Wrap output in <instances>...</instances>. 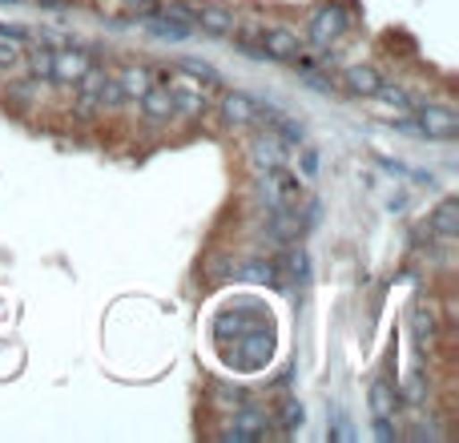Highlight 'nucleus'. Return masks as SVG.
Wrapping results in <instances>:
<instances>
[{"instance_id":"423d86ee","label":"nucleus","mask_w":459,"mask_h":443,"mask_svg":"<svg viewBox=\"0 0 459 443\" xmlns=\"http://www.w3.org/2000/svg\"><path fill=\"white\" fill-rule=\"evenodd\" d=\"M234 346H238V351H234L230 359H238V367H262V362L270 359V351H274L270 327H266V322H258V327H250Z\"/></svg>"},{"instance_id":"4468645a","label":"nucleus","mask_w":459,"mask_h":443,"mask_svg":"<svg viewBox=\"0 0 459 443\" xmlns=\"http://www.w3.org/2000/svg\"><path fill=\"white\" fill-rule=\"evenodd\" d=\"M343 81H346V93H354V97H375L378 85H383V77H378L370 64H351V69L343 72Z\"/></svg>"},{"instance_id":"39448f33","label":"nucleus","mask_w":459,"mask_h":443,"mask_svg":"<svg viewBox=\"0 0 459 443\" xmlns=\"http://www.w3.org/2000/svg\"><path fill=\"white\" fill-rule=\"evenodd\" d=\"M89 69H93V56H89L85 48H53L48 81H53V85H77Z\"/></svg>"},{"instance_id":"f8f14e48","label":"nucleus","mask_w":459,"mask_h":443,"mask_svg":"<svg viewBox=\"0 0 459 443\" xmlns=\"http://www.w3.org/2000/svg\"><path fill=\"white\" fill-rule=\"evenodd\" d=\"M141 113H145V121H169V113H174V89H169V81H153L145 89Z\"/></svg>"},{"instance_id":"a211bd4d","label":"nucleus","mask_w":459,"mask_h":443,"mask_svg":"<svg viewBox=\"0 0 459 443\" xmlns=\"http://www.w3.org/2000/svg\"><path fill=\"white\" fill-rule=\"evenodd\" d=\"M206 105L209 101L201 89H174V113H182V117H201Z\"/></svg>"},{"instance_id":"20e7f679","label":"nucleus","mask_w":459,"mask_h":443,"mask_svg":"<svg viewBox=\"0 0 459 443\" xmlns=\"http://www.w3.org/2000/svg\"><path fill=\"white\" fill-rule=\"evenodd\" d=\"M266 431H270V419H266L258 407H246V403H242V407L234 411L230 427L222 431V439H230V443H258V439H270Z\"/></svg>"},{"instance_id":"f3484780","label":"nucleus","mask_w":459,"mask_h":443,"mask_svg":"<svg viewBox=\"0 0 459 443\" xmlns=\"http://www.w3.org/2000/svg\"><path fill=\"white\" fill-rule=\"evenodd\" d=\"M306 423V407L298 399H282L278 403V415H274V423L270 427H278V431H298V427Z\"/></svg>"},{"instance_id":"b1692460","label":"nucleus","mask_w":459,"mask_h":443,"mask_svg":"<svg viewBox=\"0 0 459 443\" xmlns=\"http://www.w3.org/2000/svg\"><path fill=\"white\" fill-rule=\"evenodd\" d=\"M157 13L166 16V21H177L185 24V29H193V13H198V4H185V0H169V4H157ZM198 32V29H193Z\"/></svg>"},{"instance_id":"9b49d317","label":"nucleus","mask_w":459,"mask_h":443,"mask_svg":"<svg viewBox=\"0 0 459 443\" xmlns=\"http://www.w3.org/2000/svg\"><path fill=\"white\" fill-rule=\"evenodd\" d=\"M427 234H435L439 242H455L459 238V201L455 198L439 201V206L431 209V217H427Z\"/></svg>"},{"instance_id":"6ab92c4d","label":"nucleus","mask_w":459,"mask_h":443,"mask_svg":"<svg viewBox=\"0 0 459 443\" xmlns=\"http://www.w3.org/2000/svg\"><path fill=\"white\" fill-rule=\"evenodd\" d=\"M278 270L290 274V286H306V282H310V258H306V250L298 246V250H290V254L282 258Z\"/></svg>"},{"instance_id":"aec40b11","label":"nucleus","mask_w":459,"mask_h":443,"mask_svg":"<svg viewBox=\"0 0 459 443\" xmlns=\"http://www.w3.org/2000/svg\"><path fill=\"white\" fill-rule=\"evenodd\" d=\"M145 29H149L157 40H185V37H193V29H185V24H177V21H166L161 13L145 16Z\"/></svg>"},{"instance_id":"2eb2a0df","label":"nucleus","mask_w":459,"mask_h":443,"mask_svg":"<svg viewBox=\"0 0 459 443\" xmlns=\"http://www.w3.org/2000/svg\"><path fill=\"white\" fill-rule=\"evenodd\" d=\"M435 330H439V327H435V311H431V306H427V302L411 306V335H415V343L427 346L435 338Z\"/></svg>"},{"instance_id":"a878e982","label":"nucleus","mask_w":459,"mask_h":443,"mask_svg":"<svg viewBox=\"0 0 459 443\" xmlns=\"http://www.w3.org/2000/svg\"><path fill=\"white\" fill-rule=\"evenodd\" d=\"M29 64H32V81H48V69H53V48H32Z\"/></svg>"},{"instance_id":"c85d7f7f","label":"nucleus","mask_w":459,"mask_h":443,"mask_svg":"<svg viewBox=\"0 0 459 443\" xmlns=\"http://www.w3.org/2000/svg\"><path fill=\"white\" fill-rule=\"evenodd\" d=\"M375 439H395V423H391V415H375Z\"/></svg>"},{"instance_id":"1a4fd4ad","label":"nucleus","mask_w":459,"mask_h":443,"mask_svg":"<svg viewBox=\"0 0 459 443\" xmlns=\"http://www.w3.org/2000/svg\"><path fill=\"white\" fill-rule=\"evenodd\" d=\"M258 45H262L266 61H294V56L302 53V40H298L290 29H266V32H258Z\"/></svg>"},{"instance_id":"bb28decb","label":"nucleus","mask_w":459,"mask_h":443,"mask_svg":"<svg viewBox=\"0 0 459 443\" xmlns=\"http://www.w3.org/2000/svg\"><path fill=\"white\" fill-rule=\"evenodd\" d=\"M16 61H21V48H16V40L0 37V69H13Z\"/></svg>"},{"instance_id":"5701e85b","label":"nucleus","mask_w":459,"mask_h":443,"mask_svg":"<svg viewBox=\"0 0 459 443\" xmlns=\"http://www.w3.org/2000/svg\"><path fill=\"white\" fill-rule=\"evenodd\" d=\"M153 72L149 69H141V64H137V69H125V72H121V93H125V101H129V97H141L145 93V89H149L153 85Z\"/></svg>"},{"instance_id":"ddd939ff","label":"nucleus","mask_w":459,"mask_h":443,"mask_svg":"<svg viewBox=\"0 0 459 443\" xmlns=\"http://www.w3.org/2000/svg\"><path fill=\"white\" fill-rule=\"evenodd\" d=\"M250 158H254L258 169H274V166H286V145L278 141V137L270 133V129H262V133L250 141Z\"/></svg>"},{"instance_id":"c756f323","label":"nucleus","mask_w":459,"mask_h":443,"mask_svg":"<svg viewBox=\"0 0 459 443\" xmlns=\"http://www.w3.org/2000/svg\"><path fill=\"white\" fill-rule=\"evenodd\" d=\"M302 169H306V177L319 174V153H314V149H306V153H302Z\"/></svg>"},{"instance_id":"dca6fc26","label":"nucleus","mask_w":459,"mask_h":443,"mask_svg":"<svg viewBox=\"0 0 459 443\" xmlns=\"http://www.w3.org/2000/svg\"><path fill=\"white\" fill-rule=\"evenodd\" d=\"M395 407H399V391L387 379L370 383V415H395Z\"/></svg>"},{"instance_id":"0eeeda50","label":"nucleus","mask_w":459,"mask_h":443,"mask_svg":"<svg viewBox=\"0 0 459 443\" xmlns=\"http://www.w3.org/2000/svg\"><path fill=\"white\" fill-rule=\"evenodd\" d=\"M254 125L270 129V133L278 137L282 145H302V125H298L290 113L274 109V105H258V121H254Z\"/></svg>"},{"instance_id":"7ed1b4c3","label":"nucleus","mask_w":459,"mask_h":443,"mask_svg":"<svg viewBox=\"0 0 459 443\" xmlns=\"http://www.w3.org/2000/svg\"><path fill=\"white\" fill-rule=\"evenodd\" d=\"M346 24H351V16H346L343 4H319L310 13V21H306V29H310V40L314 45H335L338 37L346 32Z\"/></svg>"},{"instance_id":"4be33fe9","label":"nucleus","mask_w":459,"mask_h":443,"mask_svg":"<svg viewBox=\"0 0 459 443\" xmlns=\"http://www.w3.org/2000/svg\"><path fill=\"white\" fill-rule=\"evenodd\" d=\"M238 274H242V278H250V282H266V286H282V278H278V262H262V258H254V262H246Z\"/></svg>"},{"instance_id":"393cba45","label":"nucleus","mask_w":459,"mask_h":443,"mask_svg":"<svg viewBox=\"0 0 459 443\" xmlns=\"http://www.w3.org/2000/svg\"><path fill=\"white\" fill-rule=\"evenodd\" d=\"M375 97H383L387 105H395V109H403V113H411V109H415V101H411V97L403 93L399 85H387V81H383V85H378V93H375Z\"/></svg>"},{"instance_id":"6e6552de","label":"nucleus","mask_w":459,"mask_h":443,"mask_svg":"<svg viewBox=\"0 0 459 443\" xmlns=\"http://www.w3.org/2000/svg\"><path fill=\"white\" fill-rule=\"evenodd\" d=\"M193 29H201L206 37H234L238 32V16L222 4H201L193 13Z\"/></svg>"},{"instance_id":"412c9836","label":"nucleus","mask_w":459,"mask_h":443,"mask_svg":"<svg viewBox=\"0 0 459 443\" xmlns=\"http://www.w3.org/2000/svg\"><path fill=\"white\" fill-rule=\"evenodd\" d=\"M177 69L190 72L193 81H201V85H222V72L214 69V64L198 61V56H177Z\"/></svg>"},{"instance_id":"f257e3e1","label":"nucleus","mask_w":459,"mask_h":443,"mask_svg":"<svg viewBox=\"0 0 459 443\" xmlns=\"http://www.w3.org/2000/svg\"><path fill=\"white\" fill-rule=\"evenodd\" d=\"M258 193L266 198V206H298L302 185H298V177L290 174L286 166H274V169L258 174Z\"/></svg>"},{"instance_id":"f03ea898","label":"nucleus","mask_w":459,"mask_h":443,"mask_svg":"<svg viewBox=\"0 0 459 443\" xmlns=\"http://www.w3.org/2000/svg\"><path fill=\"white\" fill-rule=\"evenodd\" d=\"M415 125L423 137L435 141H455L459 137V113L451 105H419L415 109Z\"/></svg>"},{"instance_id":"cd10ccee","label":"nucleus","mask_w":459,"mask_h":443,"mask_svg":"<svg viewBox=\"0 0 459 443\" xmlns=\"http://www.w3.org/2000/svg\"><path fill=\"white\" fill-rule=\"evenodd\" d=\"M157 4H161V0H125L129 16H137V21H145V16H153V13H157Z\"/></svg>"},{"instance_id":"9d476101","label":"nucleus","mask_w":459,"mask_h":443,"mask_svg":"<svg viewBox=\"0 0 459 443\" xmlns=\"http://www.w3.org/2000/svg\"><path fill=\"white\" fill-rule=\"evenodd\" d=\"M217 109H222L225 125H234V129H246V125H254L258 121V101L250 93H225Z\"/></svg>"}]
</instances>
